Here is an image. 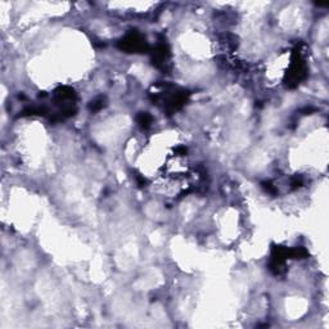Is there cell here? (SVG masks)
<instances>
[{
    "mask_svg": "<svg viewBox=\"0 0 329 329\" xmlns=\"http://www.w3.org/2000/svg\"><path fill=\"white\" fill-rule=\"evenodd\" d=\"M103 107H104V98L103 97L95 98V99H94L89 106L90 111H91V112L100 111V110H102Z\"/></svg>",
    "mask_w": 329,
    "mask_h": 329,
    "instance_id": "277c9868",
    "label": "cell"
},
{
    "mask_svg": "<svg viewBox=\"0 0 329 329\" xmlns=\"http://www.w3.org/2000/svg\"><path fill=\"white\" fill-rule=\"evenodd\" d=\"M306 75H308L306 63H305L304 58L301 55L300 49L297 48L296 50H293V53H292L290 68H288V72H287V85L290 86V88H296L302 80L306 79Z\"/></svg>",
    "mask_w": 329,
    "mask_h": 329,
    "instance_id": "6da1fadb",
    "label": "cell"
},
{
    "mask_svg": "<svg viewBox=\"0 0 329 329\" xmlns=\"http://www.w3.org/2000/svg\"><path fill=\"white\" fill-rule=\"evenodd\" d=\"M138 124H139L142 128H144V129H148L150 126V124H152V116H150L149 113H147V112H142V113L138 116Z\"/></svg>",
    "mask_w": 329,
    "mask_h": 329,
    "instance_id": "3957f363",
    "label": "cell"
},
{
    "mask_svg": "<svg viewBox=\"0 0 329 329\" xmlns=\"http://www.w3.org/2000/svg\"><path fill=\"white\" fill-rule=\"evenodd\" d=\"M120 48L122 50L130 52V53H142L148 49L146 40L139 33H130L120 41Z\"/></svg>",
    "mask_w": 329,
    "mask_h": 329,
    "instance_id": "7a4b0ae2",
    "label": "cell"
}]
</instances>
